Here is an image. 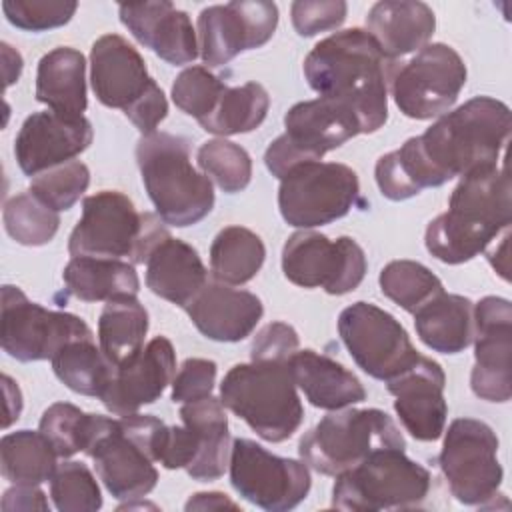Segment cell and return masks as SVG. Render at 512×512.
<instances>
[{
	"label": "cell",
	"mask_w": 512,
	"mask_h": 512,
	"mask_svg": "<svg viewBox=\"0 0 512 512\" xmlns=\"http://www.w3.org/2000/svg\"><path fill=\"white\" fill-rule=\"evenodd\" d=\"M444 386L442 366L426 356H418L410 368L386 382L394 396V410L412 438L434 442L444 434L448 418Z\"/></svg>",
	"instance_id": "603a6c76"
},
{
	"label": "cell",
	"mask_w": 512,
	"mask_h": 512,
	"mask_svg": "<svg viewBox=\"0 0 512 512\" xmlns=\"http://www.w3.org/2000/svg\"><path fill=\"white\" fill-rule=\"evenodd\" d=\"M226 86L228 84L206 66H190L176 76L172 84V100L184 114L200 122L212 112Z\"/></svg>",
	"instance_id": "ee69618b"
},
{
	"label": "cell",
	"mask_w": 512,
	"mask_h": 512,
	"mask_svg": "<svg viewBox=\"0 0 512 512\" xmlns=\"http://www.w3.org/2000/svg\"><path fill=\"white\" fill-rule=\"evenodd\" d=\"M56 378L76 394L102 396L116 366L96 348L94 338H80L64 344L52 358Z\"/></svg>",
	"instance_id": "d590c367"
},
{
	"label": "cell",
	"mask_w": 512,
	"mask_h": 512,
	"mask_svg": "<svg viewBox=\"0 0 512 512\" xmlns=\"http://www.w3.org/2000/svg\"><path fill=\"white\" fill-rule=\"evenodd\" d=\"M196 162L202 172L228 194L242 192L252 180L250 154L224 138L204 142L196 152Z\"/></svg>",
	"instance_id": "ab89813d"
},
{
	"label": "cell",
	"mask_w": 512,
	"mask_h": 512,
	"mask_svg": "<svg viewBox=\"0 0 512 512\" xmlns=\"http://www.w3.org/2000/svg\"><path fill=\"white\" fill-rule=\"evenodd\" d=\"M136 162L144 188L164 224L186 228L210 214L214 190L206 174L190 160V142L168 132H152L138 140Z\"/></svg>",
	"instance_id": "277c9868"
},
{
	"label": "cell",
	"mask_w": 512,
	"mask_h": 512,
	"mask_svg": "<svg viewBox=\"0 0 512 512\" xmlns=\"http://www.w3.org/2000/svg\"><path fill=\"white\" fill-rule=\"evenodd\" d=\"M430 482V472L402 448H382L336 476L332 506L354 512L408 510L424 502Z\"/></svg>",
	"instance_id": "9c48e42d"
},
{
	"label": "cell",
	"mask_w": 512,
	"mask_h": 512,
	"mask_svg": "<svg viewBox=\"0 0 512 512\" xmlns=\"http://www.w3.org/2000/svg\"><path fill=\"white\" fill-rule=\"evenodd\" d=\"M92 124L84 116L58 112L30 114L14 140V156L20 170L34 178L58 164L74 160L92 144Z\"/></svg>",
	"instance_id": "7402d4cb"
},
{
	"label": "cell",
	"mask_w": 512,
	"mask_h": 512,
	"mask_svg": "<svg viewBox=\"0 0 512 512\" xmlns=\"http://www.w3.org/2000/svg\"><path fill=\"white\" fill-rule=\"evenodd\" d=\"M278 26V6L264 0H234L208 6L198 16V48L206 68L228 64L244 50L264 46Z\"/></svg>",
	"instance_id": "d6986e66"
},
{
	"label": "cell",
	"mask_w": 512,
	"mask_h": 512,
	"mask_svg": "<svg viewBox=\"0 0 512 512\" xmlns=\"http://www.w3.org/2000/svg\"><path fill=\"white\" fill-rule=\"evenodd\" d=\"M84 454L92 458L98 478L116 500L144 498L158 482L154 460L120 418L92 414V434Z\"/></svg>",
	"instance_id": "ffe728a7"
},
{
	"label": "cell",
	"mask_w": 512,
	"mask_h": 512,
	"mask_svg": "<svg viewBox=\"0 0 512 512\" xmlns=\"http://www.w3.org/2000/svg\"><path fill=\"white\" fill-rule=\"evenodd\" d=\"M358 196L360 182L350 166L312 160L280 180L278 208L286 224L308 230L346 216Z\"/></svg>",
	"instance_id": "7c38bea8"
},
{
	"label": "cell",
	"mask_w": 512,
	"mask_h": 512,
	"mask_svg": "<svg viewBox=\"0 0 512 512\" xmlns=\"http://www.w3.org/2000/svg\"><path fill=\"white\" fill-rule=\"evenodd\" d=\"M378 282L382 294L410 314L444 292L440 278L414 260L388 262L382 268Z\"/></svg>",
	"instance_id": "74e56055"
},
{
	"label": "cell",
	"mask_w": 512,
	"mask_h": 512,
	"mask_svg": "<svg viewBox=\"0 0 512 512\" xmlns=\"http://www.w3.org/2000/svg\"><path fill=\"white\" fill-rule=\"evenodd\" d=\"M90 184V170L80 160L58 164L30 182V192L56 212L70 210Z\"/></svg>",
	"instance_id": "7bdbcfd3"
},
{
	"label": "cell",
	"mask_w": 512,
	"mask_h": 512,
	"mask_svg": "<svg viewBox=\"0 0 512 512\" xmlns=\"http://www.w3.org/2000/svg\"><path fill=\"white\" fill-rule=\"evenodd\" d=\"M382 448H406L402 432L384 410L340 408L300 438L298 454L316 472L338 476Z\"/></svg>",
	"instance_id": "ba28073f"
},
{
	"label": "cell",
	"mask_w": 512,
	"mask_h": 512,
	"mask_svg": "<svg viewBox=\"0 0 512 512\" xmlns=\"http://www.w3.org/2000/svg\"><path fill=\"white\" fill-rule=\"evenodd\" d=\"M78 8L74 0H4L6 20L28 32H44L70 22Z\"/></svg>",
	"instance_id": "f6af8a7d"
},
{
	"label": "cell",
	"mask_w": 512,
	"mask_h": 512,
	"mask_svg": "<svg viewBox=\"0 0 512 512\" xmlns=\"http://www.w3.org/2000/svg\"><path fill=\"white\" fill-rule=\"evenodd\" d=\"M396 62L362 28L334 32L320 40L304 60L308 86L348 106L362 134L376 132L388 120V86Z\"/></svg>",
	"instance_id": "7a4b0ae2"
},
{
	"label": "cell",
	"mask_w": 512,
	"mask_h": 512,
	"mask_svg": "<svg viewBox=\"0 0 512 512\" xmlns=\"http://www.w3.org/2000/svg\"><path fill=\"white\" fill-rule=\"evenodd\" d=\"M38 430L60 458H70L86 450L92 434V414L82 412L70 402H54L44 410Z\"/></svg>",
	"instance_id": "60d3db41"
},
{
	"label": "cell",
	"mask_w": 512,
	"mask_h": 512,
	"mask_svg": "<svg viewBox=\"0 0 512 512\" xmlns=\"http://www.w3.org/2000/svg\"><path fill=\"white\" fill-rule=\"evenodd\" d=\"M466 84V64L442 42L426 44L408 62L394 66L390 92L400 112L414 120L440 118L450 112Z\"/></svg>",
	"instance_id": "5bb4252c"
},
{
	"label": "cell",
	"mask_w": 512,
	"mask_h": 512,
	"mask_svg": "<svg viewBox=\"0 0 512 512\" xmlns=\"http://www.w3.org/2000/svg\"><path fill=\"white\" fill-rule=\"evenodd\" d=\"M228 464L234 490L268 512L296 508L312 484L306 462L276 456L248 438L232 442Z\"/></svg>",
	"instance_id": "e0dca14e"
},
{
	"label": "cell",
	"mask_w": 512,
	"mask_h": 512,
	"mask_svg": "<svg viewBox=\"0 0 512 512\" xmlns=\"http://www.w3.org/2000/svg\"><path fill=\"white\" fill-rule=\"evenodd\" d=\"M208 284V270L196 248L166 236L146 260V286L160 298L186 308Z\"/></svg>",
	"instance_id": "83f0119b"
},
{
	"label": "cell",
	"mask_w": 512,
	"mask_h": 512,
	"mask_svg": "<svg viewBox=\"0 0 512 512\" xmlns=\"http://www.w3.org/2000/svg\"><path fill=\"white\" fill-rule=\"evenodd\" d=\"M218 508H238V504L232 502L222 492H198L186 502V510H218Z\"/></svg>",
	"instance_id": "f907efd6"
},
{
	"label": "cell",
	"mask_w": 512,
	"mask_h": 512,
	"mask_svg": "<svg viewBox=\"0 0 512 512\" xmlns=\"http://www.w3.org/2000/svg\"><path fill=\"white\" fill-rule=\"evenodd\" d=\"M46 494L38 488V486H22L16 484L14 488H8L2 496V508L6 512L10 510H50L46 498Z\"/></svg>",
	"instance_id": "681fc988"
},
{
	"label": "cell",
	"mask_w": 512,
	"mask_h": 512,
	"mask_svg": "<svg viewBox=\"0 0 512 512\" xmlns=\"http://www.w3.org/2000/svg\"><path fill=\"white\" fill-rule=\"evenodd\" d=\"M418 338L440 354H458L474 342V302L460 294H438L414 312Z\"/></svg>",
	"instance_id": "4dcf8cb0"
},
{
	"label": "cell",
	"mask_w": 512,
	"mask_h": 512,
	"mask_svg": "<svg viewBox=\"0 0 512 512\" xmlns=\"http://www.w3.org/2000/svg\"><path fill=\"white\" fill-rule=\"evenodd\" d=\"M90 82L98 102L122 110L142 136L156 132L168 114L166 96L144 58L118 34H104L92 44Z\"/></svg>",
	"instance_id": "52a82bcc"
},
{
	"label": "cell",
	"mask_w": 512,
	"mask_h": 512,
	"mask_svg": "<svg viewBox=\"0 0 512 512\" xmlns=\"http://www.w3.org/2000/svg\"><path fill=\"white\" fill-rule=\"evenodd\" d=\"M512 222L506 166L478 168L458 182L448 210L426 228V250L446 264H462L484 252Z\"/></svg>",
	"instance_id": "3957f363"
},
{
	"label": "cell",
	"mask_w": 512,
	"mask_h": 512,
	"mask_svg": "<svg viewBox=\"0 0 512 512\" xmlns=\"http://www.w3.org/2000/svg\"><path fill=\"white\" fill-rule=\"evenodd\" d=\"M444 432L438 464L452 496L466 506L492 504L504 476L494 430L476 418H456Z\"/></svg>",
	"instance_id": "4fadbf2b"
},
{
	"label": "cell",
	"mask_w": 512,
	"mask_h": 512,
	"mask_svg": "<svg viewBox=\"0 0 512 512\" xmlns=\"http://www.w3.org/2000/svg\"><path fill=\"white\" fill-rule=\"evenodd\" d=\"M158 214L138 212L134 202L118 190L86 196L82 216L74 226L68 252L72 256L128 258L144 264L152 250L170 236Z\"/></svg>",
	"instance_id": "5b68a950"
},
{
	"label": "cell",
	"mask_w": 512,
	"mask_h": 512,
	"mask_svg": "<svg viewBox=\"0 0 512 512\" xmlns=\"http://www.w3.org/2000/svg\"><path fill=\"white\" fill-rule=\"evenodd\" d=\"M2 220L8 236L22 246L48 244L60 226L58 212L38 200L30 190L6 200Z\"/></svg>",
	"instance_id": "f35d334b"
},
{
	"label": "cell",
	"mask_w": 512,
	"mask_h": 512,
	"mask_svg": "<svg viewBox=\"0 0 512 512\" xmlns=\"http://www.w3.org/2000/svg\"><path fill=\"white\" fill-rule=\"evenodd\" d=\"M338 332L352 360L368 376L388 382L420 356L404 326L370 302H354L338 316Z\"/></svg>",
	"instance_id": "ac0fdd59"
},
{
	"label": "cell",
	"mask_w": 512,
	"mask_h": 512,
	"mask_svg": "<svg viewBox=\"0 0 512 512\" xmlns=\"http://www.w3.org/2000/svg\"><path fill=\"white\" fill-rule=\"evenodd\" d=\"M182 426H164L156 462L168 470L184 468L194 480H218L230 462L228 418L222 402L206 396L180 408Z\"/></svg>",
	"instance_id": "8fae6325"
},
{
	"label": "cell",
	"mask_w": 512,
	"mask_h": 512,
	"mask_svg": "<svg viewBox=\"0 0 512 512\" xmlns=\"http://www.w3.org/2000/svg\"><path fill=\"white\" fill-rule=\"evenodd\" d=\"M56 450L38 430H18L0 440V470L6 480L22 486L48 482L56 470Z\"/></svg>",
	"instance_id": "e575fe53"
},
{
	"label": "cell",
	"mask_w": 512,
	"mask_h": 512,
	"mask_svg": "<svg viewBox=\"0 0 512 512\" xmlns=\"http://www.w3.org/2000/svg\"><path fill=\"white\" fill-rule=\"evenodd\" d=\"M270 108V96L258 82L226 86L212 112L198 124L216 136H232L256 130Z\"/></svg>",
	"instance_id": "8d00e7d4"
},
{
	"label": "cell",
	"mask_w": 512,
	"mask_h": 512,
	"mask_svg": "<svg viewBox=\"0 0 512 512\" xmlns=\"http://www.w3.org/2000/svg\"><path fill=\"white\" fill-rule=\"evenodd\" d=\"M2 56H4V84L6 88L14 84L22 72V56L12 50L8 44H2Z\"/></svg>",
	"instance_id": "f5cc1de1"
},
{
	"label": "cell",
	"mask_w": 512,
	"mask_h": 512,
	"mask_svg": "<svg viewBox=\"0 0 512 512\" xmlns=\"http://www.w3.org/2000/svg\"><path fill=\"white\" fill-rule=\"evenodd\" d=\"M94 338L88 324L68 312L48 310L12 284L2 286V350L18 362L52 358L64 344Z\"/></svg>",
	"instance_id": "9a60e30c"
},
{
	"label": "cell",
	"mask_w": 512,
	"mask_h": 512,
	"mask_svg": "<svg viewBox=\"0 0 512 512\" xmlns=\"http://www.w3.org/2000/svg\"><path fill=\"white\" fill-rule=\"evenodd\" d=\"M2 388L6 396V418H4V428H8L14 420L20 418L22 412V394L18 384L10 376H2Z\"/></svg>",
	"instance_id": "816d5d0a"
},
{
	"label": "cell",
	"mask_w": 512,
	"mask_h": 512,
	"mask_svg": "<svg viewBox=\"0 0 512 512\" xmlns=\"http://www.w3.org/2000/svg\"><path fill=\"white\" fill-rule=\"evenodd\" d=\"M36 100L52 112L82 116L86 100V60L80 50L60 46L44 54L36 70Z\"/></svg>",
	"instance_id": "f546056e"
},
{
	"label": "cell",
	"mask_w": 512,
	"mask_h": 512,
	"mask_svg": "<svg viewBox=\"0 0 512 512\" xmlns=\"http://www.w3.org/2000/svg\"><path fill=\"white\" fill-rule=\"evenodd\" d=\"M510 138V108L476 96L442 114L424 134L378 158L374 174L384 198L400 202L456 176L496 166Z\"/></svg>",
	"instance_id": "6da1fadb"
},
{
	"label": "cell",
	"mask_w": 512,
	"mask_h": 512,
	"mask_svg": "<svg viewBox=\"0 0 512 512\" xmlns=\"http://www.w3.org/2000/svg\"><path fill=\"white\" fill-rule=\"evenodd\" d=\"M50 496L60 512H94L102 506L100 486L82 462H62L50 478Z\"/></svg>",
	"instance_id": "b9f144b4"
},
{
	"label": "cell",
	"mask_w": 512,
	"mask_h": 512,
	"mask_svg": "<svg viewBox=\"0 0 512 512\" xmlns=\"http://www.w3.org/2000/svg\"><path fill=\"white\" fill-rule=\"evenodd\" d=\"M118 14L132 36L164 62L182 66L196 60L200 50L192 20L172 2L120 4Z\"/></svg>",
	"instance_id": "d4e9b609"
},
{
	"label": "cell",
	"mask_w": 512,
	"mask_h": 512,
	"mask_svg": "<svg viewBox=\"0 0 512 512\" xmlns=\"http://www.w3.org/2000/svg\"><path fill=\"white\" fill-rule=\"evenodd\" d=\"M286 132L278 136L264 154L272 176L284 178L294 166L320 160L326 152L362 134L358 116L342 102L330 98L304 100L284 116Z\"/></svg>",
	"instance_id": "30bf717a"
},
{
	"label": "cell",
	"mask_w": 512,
	"mask_h": 512,
	"mask_svg": "<svg viewBox=\"0 0 512 512\" xmlns=\"http://www.w3.org/2000/svg\"><path fill=\"white\" fill-rule=\"evenodd\" d=\"M184 310L198 332L216 342L244 340L264 314L256 294L222 282H208Z\"/></svg>",
	"instance_id": "484cf974"
},
{
	"label": "cell",
	"mask_w": 512,
	"mask_h": 512,
	"mask_svg": "<svg viewBox=\"0 0 512 512\" xmlns=\"http://www.w3.org/2000/svg\"><path fill=\"white\" fill-rule=\"evenodd\" d=\"M264 258L266 248L256 232L244 226H226L212 240L210 272L216 282L246 284L258 274Z\"/></svg>",
	"instance_id": "836d02e7"
},
{
	"label": "cell",
	"mask_w": 512,
	"mask_h": 512,
	"mask_svg": "<svg viewBox=\"0 0 512 512\" xmlns=\"http://www.w3.org/2000/svg\"><path fill=\"white\" fill-rule=\"evenodd\" d=\"M148 312L136 296H118L106 302L98 318V340L104 356L118 368L144 348Z\"/></svg>",
	"instance_id": "d6a6232c"
},
{
	"label": "cell",
	"mask_w": 512,
	"mask_h": 512,
	"mask_svg": "<svg viewBox=\"0 0 512 512\" xmlns=\"http://www.w3.org/2000/svg\"><path fill=\"white\" fill-rule=\"evenodd\" d=\"M366 32L390 58H402L428 44L436 28L432 8L418 0H382L366 16Z\"/></svg>",
	"instance_id": "4316f807"
},
{
	"label": "cell",
	"mask_w": 512,
	"mask_h": 512,
	"mask_svg": "<svg viewBox=\"0 0 512 512\" xmlns=\"http://www.w3.org/2000/svg\"><path fill=\"white\" fill-rule=\"evenodd\" d=\"M346 10L342 0H296L290 8L292 26L304 38L316 36L338 28L346 20Z\"/></svg>",
	"instance_id": "bcb514c9"
},
{
	"label": "cell",
	"mask_w": 512,
	"mask_h": 512,
	"mask_svg": "<svg viewBox=\"0 0 512 512\" xmlns=\"http://www.w3.org/2000/svg\"><path fill=\"white\" fill-rule=\"evenodd\" d=\"M298 334L286 322L266 324L252 340L250 360L254 362H288L298 350Z\"/></svg>",
	"instance_id": "c3c4849f"
},
{
	"label": "cell",
	"mask_w": 512,
	"mask_h": 512,
	"mask_svg": "<svg viewBox=\"0 0 512 512\" xmlns=\"http://www.w3.org/2000/svg\"><path fill=\"white\" fill-rule=\"evenodd\" d=\"M296 386L322 410H340L366 400L362 382L340 362L314 350H296L288 360Z\"/></svg>",
	"instance_id": "f1b7e54d"
},
{
	"label": "cell",
	"mask_w": 512,
	"mask_h": 512,
	"mask_svg": "<svg viewBox=\"0 0 512 512\" xmlns=\"http://www.w3.org/2000/svg\"><path fill=\"white\" fill-rule=\"evenodd\" d=\"M220 402L266 442L288 440L304 418L288 362L232 366L222 378Z\"/></svg>",
	"instance_id": "8992f818"
},
{
	"label": "cell",
	"mask_w": 512,
	"mask_h": 512,
	"mask_svg": "<svg viewBox=\"0 0 512 512\" xmlns=\"http://www.w3.org/2000/svg\"><path fill=\"white\" fill-rule=\"evenodd\" d=\"M366 254L350 236L334 242L314 230L294 232L282 248L284 276L302 288H324L342 296L360 286L366 276Z\"/></svg>",
	"instance_id": "2e32d148"
},
{
	"label": "cell",
	"mask_w": 512,
	"mask_h": 512,
	"mask_svg": "<svg viewBox=\"0 0 512 512\" xmlns=\"http://www.w3.org/2000/svg\"><path fill=\"white\" fill-rule=\"evenodd\" d=\"M62 280L66 290L84 302H108L118 296H136L140 290L134 264L116 258L72 256Z\"/></svg>",
	"instance_id": "1f68e13d"
},
{
	"label": "cell",
	"mask_w": 512,
	"mask_h": 512,
	"mask_svg": "<svg viewBox=\"0 0 512 512\" xmlns=\"http://www.w3.org/2000/svg\"><path fill=\"white\" fill-rule=\"evenodd\" d=\"M218 366L206 358H188L172 380V400L186 404L212 396Z\"/></svg>",
	"instance_id": "7dc6e473"
},
{
	"label": "cell",
	"mask_w": 512,
	"mask_h": 512,
	"mask_svg": "<svg viewBox=\"0 0 512 512\" xmlns=\"http://www.w3.org/2000/svg\"><path fill=\"white\" fill-rule=\"evenodd\" d=\"M174 372V346L166 336H156L134 358L114 370L100 400L116 416L134 414L162 396L164 388L174 380Z\"/></svg>",
	"instance_id": "cb8c5ba5"
},
{
	"label": "cell",
	"mask_w": 512,
	"mask_h": 512,
	"mask_svg": "<svg viewBox=\"0 0 512 512\" xmlns=\"http://www.w3.org/2000/svg\"><path fill=\"white\" fill-rule=\"evenodd\" d=\"M472 392L488 402H508L512 394V304L486 296L474 304Z\"/></svg>",
	"instance_id": "44dd1931"
}]
</instances>
